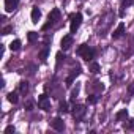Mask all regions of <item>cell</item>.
Masks as SVG:
<instances>
[{"instance_id": "1", "label": "cell", "mask_w": 134, "mask_h": 134, "mask_svg": "<svg viewBox=\"0 0 134 134\" xmlns=\"http://www.w3.org/2000/svg\"><path fill=\"white\" fill-rule=\"evenodd\" d=\"M77 54H79L84 60L92 62V58H93V55H95V51H93V49H90L87 44H82V46H79V47H77Z\"/></svg>"}, {"instance_id": "17", "label": "cell", "mask_w": 134, "mask_h": 134, "mask_svg": "<svg viewBox=\"0 0 134 134\" xmlns=\"http://www.w3.org/2000/svg\"><path fill=\"white\" fill-rule=\"evenodd\" d=\"M47 54H49V47H44V49L40 52V58H41V62H44V60L47 58Z\"/></svg>"}, {"instance_id": "19", "label": "cell", "mask_w": 134, "mask_h": 134, "mask_svg": "<svg viewBox=\"0 0 134 134\" xmlns=\"http://www.w3.org/2000/svg\"><path fill=\"white\" fill-rule=\"evenodd\" d=\"M134 3V0H123V3H121V8H128L129 5Z\"/></svg>"}, {"instance_id": "7", "label": "cell", "mask_w": 134, "mask_h": 134, "mask_svg": "<svg viewBox=\"0 0 134 134\" xmlns=\"http://www.w3.org/2000/svg\"><path fill=\"white\" fill-rule=\"evenodd\" d=\"M71 44H73V36H71V35L63 36V40H62V49H63V51L70 49V47H71Z\"/></svg>"}, {"instance_id": "18", "label": "cell", "mask_w": 134, "mask_h": 134, "mask_svg": "<svg viewBox=\"0 0 134 134\" xmlns=\"http://www.w3.org/2000/svg\"><path fill=\"white\" fill-rule=\"evenodd\" d=\"M125 129H134V118H131L125 123Z\"/></svg>"}, {"instance_id": "23", "label": "cell", "mask_w": 134, "mask_h": 134, "mask_svg": "<svg viewBox=\"0 0 134 134\" xmlns=\"http://www.w3.org/2000/svg\"><path fill=\"white\" fill-rule=\"evenodd\" d=\"M5 132H7V134H11V132H14V126H11V125H10V126H7Z\"/></svg>"}, {"instance_id": "21", "label": "cell", "mask_w": 134, "mask_h": 134, "mask_svg": "<svg viewBox=\"0 0 134 134\" xmlns=\"http://www.w3.org/2000/svg\"><path fill=\"white\" fill-rule=\"evenodd\" d=\"M60 112H68V104H66V103L60 104Z\"/></svg>"}, {"instance_id": "9", "label": "cell", "mask_w": 134, "mask_h": 134, "mask_svg": "<svg viewBox=\"0 0 134 134\" xmlns=\"http://www.w3.org/2000/svg\"><path fill=\"white\" fill-rule=\"evenodd\" d=\"M123 33H125V24H118V27H117V29L114 30V33H112V38L117 40V38H120Z\"/></svg>"}, {"instance_id": "11", "label": "cell", "mask_w": 134, "mask_h": 134, "mask_svg": "<svg viewBox=\"0 0 134 134\" xmlns=\"http://www.w3.org/2000/svg\"><path fill=\"white\" fill-rule=\"evenodd\" d=\"M29 92V84L25 82V81H22V82H19V93H22V95H25Z\"/></svg>"}, {"instance_id": "26", "label": "cell", "mask_w": 134, "mask_h": 134, "mask_svg": "<svg viewBox=\"0 0 134 134\" xmlns=\"http://www.w3.org/2000/svg\"><path fill=\"white\" fill-rule=\"evenodd\" d=\"M132 92H134V84L129 85V93H132Z\"/></svg>"}, {"instance_id": "8", "label": "cell", "mask_w": 134, "mask_h": 134, "mask_svg": "<svg viewBox=\"0 0 134 134\" xmlns=\"http://www.w3.org/2000/svg\"><path fill=\"white\" fill-rule=\"evenodd\" d=\"M18 3H19V0H5V8H7V11L11 13L18 7Z\"/></svg>"}, {"instance_id": "6", "label": "cell", "mask_w": 134, "mask_h": 134, "mask_svg": "<svg viewBox=\"0 0 134 134\" xmlns=\"http://www.w3.org/2000/svg\"><path fill=\"white\" fill-rule=\"evenodd\" d=\"M85 106H76L74 109H73V115H74V118L76 120H81L82 117H84V114H85Z\"/></svg>"}, {"instance_id": "5", "label": "cell", "mask_w": 134, "mask_h": 134, "mask_svg": "<svg viewBox=\"0 0 134 134\" xmlns=\"http://www.w3.org/2000/svg\"><path fill=\"white\" fill-rule=\"evenodd\" d=\"M38 104H40V107H41L43 110H51V103L47 101V95H41Z\"/></svg>"}, {"instance_id": "14", "label": "cell", "mask_w": 134, "mask_h": 134, "mask_svg": "<svg viewBox=\"0 0 134 134\" xmlns=\"http://www.w3.org/2000/svg\"><path fill=\"white\" fill-rule=\"evenodd\" d=\"M90 71H92V73H95V74H96V73H99V65H98L96 62H92V63H90Z\"/></svg>"}, {"instance_id": "16", "label": "cell", "mask_w": 134, "mask_h": 134, "mask_svg": "<svg viewBox=\"0 0 134 134\" xmlns=\"http://www.w3.org/2000/svg\"><path fill=\"white\" fill-rule=\"evenodd\" d=\"M8 101L13 103V104H16V103H18V93H16V92H11V93L8 95Z\"/></svg>"}, {"instance_id": "4", "label": "cell", "mask_w": 134, "mask_h": 134, "mask_svg": "<svg viewBox=\"0 0 134 134\" xmlns=\"http://www.w3.org/2000/svg\"><path fill=\"white\" fill-rule=\"evenodd\" d=\"M51 125H52V128H54L55 131H63V129H65V123H63V120H62L60 117H55V118L51 121Z\"/></svg>"}, {"instance_id": "12", "label": "cell", "mask_w": 134, "mask_h": 134, "mask_svg": "<svg viewBox=\"0 0 134 134\" xmlns=\"http://www.w3.org/2000/svg\"><path fill=\"white\" fill-rule=\"evenodd\" d=\"M128 117V110L126 109H123V110H120V112H117V115H115V120H123V118H126Z\"/></svg>"}, {"instance_id": "22", "label": "cell", "mask_w": 134, "mask_h": 134, "mask_svg": "<svg viewBox=\"0 0 134 134\" xmlns=\"http://www.w3.org/2000/svg\"><path fill=\"white\" fill-rule=\"evenodd\" d=\"M10 32H13V27H11V25H7V27L3 29V35H8Z\"/></svg>"}, {"instance_id": "20", "label": "cell", "mask_w": 134, "mask_h": 134, "mask_svg": "<svg viewBox=\"0 0 134 134\" xmlns=\"http://www.w3.org/2000/svg\"><path fill=\"white\" fill-rule=\"evenodd\" d=\"M87 103H90V104H95V103H96V96H95V95H90V96L87 98Z\"/></svg>"}, {"instance_id": "24", "label": "cell", "mask_w": 134, "mask_h": 134, "mask_svg": "<svg viewBox=\"0 0 134 134\" xmlns=\"http://www.w3.org/2000/svg\"><path fill=\"white\" fill-rule=\"evenodd\" d=\"M62 58H65V55H62V52H58V54H57V65H60Z\"/></svg>"}, {"instance_id": "25", "label": "cell", "mask_w": 134, "mask_h": 134, "mask_svg": "<svg viewBox=\"0 0 134 134\" xmlns=\"http://www.w3.org/2000/svg\"><path fill=\"white\" fill-rule=\"evenodd\" d=\"M32 106H33V104H32V101H27V103H25V107H27V110H32Z\"/></svg>"}, {"instance_id": "3", "label": "cell", "mask_w": 134, "mask_h": 134, "mask_svg": "<svg viewBox=\"0 0 134 134\" xmlns=\"http://www.w3.org/2000/svg\"><path fill=\"white\" fill-rule=\"evenodd\" d=\"M58 18H60V11H58V10H52V13L49 14V22L43 25V30H47L51 25H54V22H55Z\"/></svg>"}, {"instance_id": "15", "label": "cell", "mask_w": 134, "mask_h": 134, "mask_svg": "<svg viewBox=\"0 0 134 134\" xmlns=\"http://www.w3.org/2000/svg\"><path fill=\"white\" fill-rule=\"evenodd\" d=\"M27 38H29L30 43H35V41L38 40V33H35V32H29V33H27Z\"/></svg>"}, {"instance_id": "10", "label": "cell", "mask_w": 134, "mask_h": 134, "mask_svg": "<svg viewBox=\"0 0 134 134\" xmlns=\"http://www.w3.org/2000/svg\"><path fill=\"white\" fill-rule=\"evenodd\" d=\"M40 18H41V11L35 7V8L32 10V22H35V24H36V22L40 21Z\"/></svg>"}, {"instance_id": "13", "label": "cell", "mask_w": 134, "mask_h": 134, "mask_svg": "<svg viewBox=\"0 0 134 134\" xmlns=\"http://www.w3.org/2000/svg\"><path fill=\"white\" fill-rule=\"evenodd\" d=\"M10 49H11V51H19V49H21V41H19V40H14V41H11V44H10Z\"/></svg>"}, {"instance_id": "2", "label": "cell", "mask_w": 134, "mask_h": 134, "mask_svg": "<svg viewBox=\"0 0 134 134\" xmlns=\"http://www.w3.org/2000/svg\"><path fill=\"white\" fill-rule=\"evenodd\" d=\"M70 19H71V33H76V30L79 29V25H81V22H82V14H81V13L71 14Z\"/></svg>"}]
</instances>
